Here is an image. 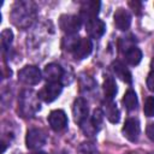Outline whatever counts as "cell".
Listing matches in <instances>:
<instances>
[{
  "label": "cell",
  "mask_w": 154,
  "mask_h": 154,
  "mask_svg": "<svg viewBox=\"0 0 154 154\" xmlns=\"http://www.w3.org/2000/svg\"><path fill=\"white\" fill-rule=\"evenodd\" d=\"M36 16V7L34 2L30 1H18L14 4L12 12H11V19L14 25L19 28H26L32 23Z\"/></svg>",
  "instance_id": "1"
},
{
  "label": "cell",
  "mask_w": 154,
  "mask_h": 154,
  "mask_svg": "<svg viewBox=\"0 0 154 154\" xmlns=\"http://www.w3.org/2000/svg\"><path fill=\"white\" fill-rule=\"evenodd\" d=\"M38 94L34 90L25 89L20 93L19 96V112L23 117H32L37 111H40Z\"/></svg>",
  "instance_id": "2"
},
{
  "label": "cell",
  "mask_w": 154,
  "mask_h": 154,
  "mask_svg": "<svg viewBox=\"0 0 154 154\" xmlns=\"http://www.w3.org/2000/svg\"><path fill=\"white\" fill-rule=\"evenodd\" d=\"M42 73L40 69L35 65H26L18 72V79L26 85H35L40 83Z\"/></svg>",
  "instance_id": "3"
},
{
  "label": "cell",
  "mask_w": 154,
  "mask_h": 154,
  "mask_svg": "<svg viewBox=\"0 0 154 154\" xmlns=\"http://www.w3.org/2000/svg\"><path fill=\"white\" fill-rule=\"evenodd\" d=\"M82 25V19L79 16L75 14H63L59 19L60 29L67 35H75L78 32Z\"/></svg>",
  "instance_id": "4"
},
{
  "label": "cell",
  "mask_w": 154,
  "mask_h": 154,
  "mask_svg": "<svg viewBox=\"0 0 154 154\" xmlns=\"http://www.w3.org/2000/svg\"><path fill=\"white\" fill-rule=\"evenodd\" d=\"M46 141H47V136L41 129L34 128V129L28 130L26 137H25V143L29 149L37 150L46 144Z\"/></svg>",
  "instance_id": "5"
},
{
  "label": "cell",
  "mask_w": 154,
  "mask_h": 154,
  "mask_svg": "<svg viewBox=\"0 0 154 154\" xmlns=\"http://www.w3.org/2000/svg\"><path fill=\"white\" fill-rule=\"evenodd\" d=\"M100 7H101V2L96 1V0H87L83 1L81 5V10H79V17L81 19H84L87 22L97 18V14L100 12Z\"/></svg>",
  "instance_id": "6"
},
{
  "label": "cell",
  "mask_w": 154,
  "mask_h": 154,
  "mask_svg": "<svg viewBox=\"0 0 154 154\" xmlns=\"http://www.w3.org/2000/svg\"><path fill=\"white\" fill-rule=\"evenodd\" d=\"M63 91V84L60 82H54V83H47L40 91H38V97L49 103L53 102Z\"/></svg>",
  "instance_id": "7"
},
{
  "label": "cell",
  "mask_w": 154,
  "mask_h": 154,
  "mask_svg": "<svg viewBox=\"0 0 154 154\" xmlns=\"http://www.w3.org/2000/svg\"><path fill=\"white\" fill-rule=\"evenodd\" d=\"M93 51V43L90 41V38H87V37H79L76 42V45L73 46L71 53L73 55L75 59L77 60H82V59H85L87 57L90 55Z\"/></svg>",
  "instance_id": "8"
},
{
  "label": "cell",
  "mask_w": 154,
  "mask_h": 154,
  "mask_svg": "<svg viewBox=\"0 0 154 154\" xmlns=\"http://www.w3.org/2000/svg\"><path fill=\"white\" fill-rule=\"evenodd\" d=\"M140 132H141V126H140L138 119L137 118H128L123 126L124 137L126 140H129L130 142H135V141H137Z\"/></svg>",
  "instance_id": "9"
},
{
  "label": "cell",
  "mask_w": 154,
  "mask_h": 154,
  "mask_svg": "<svg viewBox=\"0 0 154 154\" xmlns=\"http://www.w3.org/2000/svg\"><path fill=\"white\" fill-rule=\"evenodd\" d=\"M49 126L54 131H63L67 126V117L63 109H54L48 116Z\"/></svg>",
  "instance_id": "10"
},
{
  "label": "cell",
  "mask_w": 154,
  "mask_h": 154,
  "mask_svg": "<svg viewBox=\"0 0 154 154\" xmlns=\"http://www.w3.org/2000/svg\"><path fill=\"white\" fill-rule=\"evenodd\" d=\"M45 79L48 83H54V82H60V79L64 76V70L59 64L51 63L45 66L43 72H42Z\"/></svg>",
  "instance_id": "11"
},
{
  "label": "cell",
  "mask_w": 154,
  "mask_h": 154,
  "mask_svg": "<svg viewBox=\"0 0 154 154\" xmlns=\"http://www.w3.org/2000/svg\"><path fill=\"white\" fill-rule=\"evenodd\" d=\"M85 31L89 35V37L97 40L100 37H102V35L105 34L106 24L99 18L91 19L89 22H85Z\"/></svg>",
  "instance_id": "12"
},
{
  "label": "cell",
  "mask_w": 154,
  "mask_h": 154,
  "mask_svg": "<svg viewBox=\"0 0 154 154\" xmlns=\"http://www.w3.org/2000/svg\"><path fill=\"white\" fill-rule=\"evenodd\" d=\"M88 103L84 99L78 97L73 102V107H72V113H73V118L78 124H82L84 120L88 119Z\"/></svg>",
  "instance_id": "13"
},
{
  "label": "cell",
  "mask_w": 154,
  "mask_h": 154,
  "mask_svg": "<svg viewBox=\"0 0 154 154\" xmlns=\"http://www.w3.org/2000/svg\"><path fill=\"white\" fill-rule=\"evenodd\" d=\"M113 19H114L116 28L119 29V30H122V31L128 30L130 28V25H131V14L129 13V11H126L123 7H119L114 12Z\"/></svg>",
  "instance_id": "14"
},
{
  "label": "cell",
  "mask_w": 154,
  "mask_h": 154,
  "mask_svg": "<svg viewBox=\"0 0 154 154\" xmlns=\"http://www.w3.org/2000/svg\"><path fill=\"white\" fill-rule=\"evenodd\" d=\"M111 67H112L113 72L116 73V76H117L119 79H122L123 82H125V83H128V84H131V82H132V75H131V72L129 71V69H128L122 61L114 60V61L112 63Z\"/></svg>",
  "instance_id": "15"
},
{
  "label": "cell",
  "mask_w": 154,
  "mask_h": 154,
  "mask_svg": "<svg viewBox=\"0 0 154 154\" xmlns=\"http://www.w3.org/2000/svg\"><path fill=\"white\" fill-rule=\"evenodd\" d=\"M102 106H103L102 112H103L105 117L108 119V122H111L113 124L118 123L120 119V112H119L117 105L113 102V100H106L102 103Z\"/></svg>",
  "instance_id": "16"
},
{
  "label": "cell",
  "mask_w": 154,
  "mask_h": 154,
  "mask_svg": "<svg viewBox=\"0 0 154 154\" xmlns=\"http://www.w3.org/2000/svg\"><path fill=\"white\" fill-rule=\"evenodd\" d=\"M124 57H125V60H126V63H128L129 65L136 66V65H138V64L141 63V60H142V52H141V49H140L138 47L134 46V47H131L130 49H128V51L124 53Z\"/></svg>",
  "instance_id": "17"
},
{
  "label": "cell",
  "mask_w": 154,
  "mask_h": 154,
  "mask_svg": "<svg viewBox=\"0 0 154 154\" xmlns=\"http://www.w3.org/2000/svg\"><path fill=\"white\" fill-rule=\"evenodd\" d=\"M102 88H103V93H105L106 100H113V97L116 96V94H117V91H118L114 78L111 77V76H107V77L105 78V81H103Z\"/></svg>",
  "instance_id": "18"
},
{
  "label": "cell",
  "mask_w": 154,
  "mask_h": 154,
  "mask_svg": "<svg viewBox=\"0 0 154 154\" xmlns=\"http://www.w3.org/2000/svg\"><path fill=\"white\" fill-rule=\"evenodd\" d=\"M123 103H124V107L129 111H132L137 107V96H136L135 90H132V89L126 90V93L124 94V97H123Z\"/></svg>",
  "instance_id": "19"
},
{
  "label": "cell",
  "mask_w": 154,
  "mask_h": 154,
  "mask_svg": "<svg viewBox=\"0 0 154 154\" xmlns=\"http://www.w3.org/2000/svg\"><path fill=\"white\" fill-rule=\"evenodd\" d=\"M103 118H105V114H103V112H102L100 108H97V109H95V111L93 112V116H91L90 120H91V123H93L94 128H95L97 131L102 128Z\"/></svg>",
  "instance_id": "20"
},
{
  "label": "cell",
  "mask_w": 154,
  "mask_h": 154,
  "mask_svg": "<svg viewBox=\"0 0 154 154\" xmlns=\"http://www.w3.org/2000/svg\"><path fill=\"white\" fill-rule=\"evenodd\" d=\"M12 41H13V32H12V30L11 29L2 30V32H1V46H2L4 51L10 48Z\"/></svg>",
  "instance_id": "21"
},
{
  "label": "cell",
  "mask_w": 154,
  "mask_h": 154,
  "mask_svg": "<svg viewBox=\"0 0 154 154\" xmlns=\"http://www.w3.org/2000/svg\"><path fill=\"white\" fill-rule=\"evenodd\" d=\"M143 112H144V116L147 117H154V96H148L146 99Z\"/></svg>",
  "instance_id": "22"
},
{
  "label": "cell",
  "mask_w": 154,
  "mask_h": 154,
  "mask_svg": "<svg viewBox=\"0 0 154 154\" xmlns=\"http://www.w3.org/2000/svg\"><path fill=\"white\" fill-rule=\"evenodd\" d=\"M129 6L134 10V12L136 14H140L141 11H142V2L141 1H130L129 2Z\"/></svg>",
  "instance_id": "23"
},
{
  "label": "cell",
  "mask_w": 154,
  "mask_h": 154,
  "mask_svg": "<svg viewBox=\"0 0 154 154\" xmlns=\"http://www.w3.org/2000/svg\"><path fill=\"white\" fill-rule=\"evenodd\" d=\"M146 83H147L148 89H149L150 91H154V71H150V72L148 73Z\"/></svg>",
  "instance_id": "24"
},
{
  "label": "cell",
  "mask_w": 154,
  "mask_h": 154,
  "mask_svg": "<svg viewBox=\"0 0 154 154\" xmlns=\"http://www.w3.org/2000/svg\"><path fill=\"white\" fill-rule=\"evenodd\" d=\"M146 134L148 136V138L154 142V123H149L147 125V129H146Z\"/></svg>",
  "instance_id": "25"
},
{
  "label": "cell",
  "mask_w": 154,
  "mask_h": 154,
  "mask_svg": "<svg viewBox=\"0 0 154 154\" xmlns=\"http://www.w3.org/2000/svg\"><path fill=\"white\" fill-rule=\"evenodd\" d=\"M150 67H152V71H154V58H153L152 61H150Z\"/></svg>",
  "instance_id": "26"
},
{
  "label": "cell",
  "mask_w": 154,
  "mask_h": 154,
  "mask_svg": "<svg viewBox=\"0 0 154 154\" xmlns=\"http://www.w3.org/2000/svg\"><path fill=\"white\" fill-rule=\"evenodd\" d=\"M32 154H47V153H46V152H40V150H38V152H35V153H32Z\"/></svg>",
  "instance_id": "27"
},
{
  "label": "cell",
  "mask_w": 154,
  "mask_h": 154,
  "mask_svg": "<svg viewBox=\"0 0 154 154\" xmlns=\"http://www.w3.org/2000/svg\"><path fill=\"white\" fill-rule=\"evenodd\" d=\"M150 154H154V153H150Z\"/></svg>",
  "instance_id": "28"
}]
</instances>
